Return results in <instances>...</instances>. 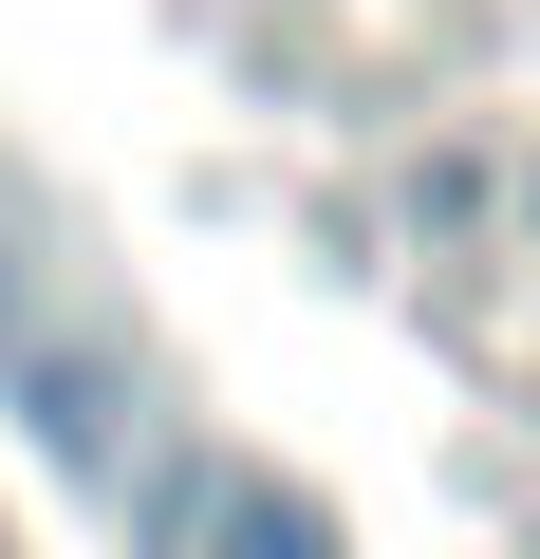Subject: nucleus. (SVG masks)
Masks as SVG:
<instances>
[{
	"mask_svg": "<svg viewBox=\"0 0 540 559\" xmlns=\"http://www.w3.org/2000/svg\"><path fill=\"white\" fill-rule=\"evenodd\" d=\"M187 559H336V522H317L280 466H224V485L187 503Z\"/></svg>",
	"mask_w": 540,
	"mask_h": 559,
	"instance_id": "obj_1",
	"label": "nucleus"
}]
</instances>
